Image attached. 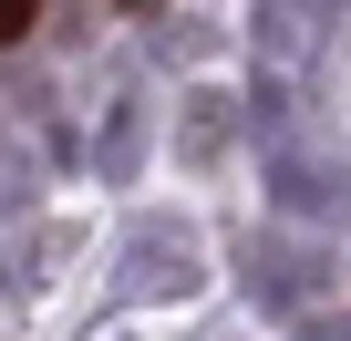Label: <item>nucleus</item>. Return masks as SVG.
I'll use <instances>...</instances> for the list:
<instances>
[{
  "instance_id": "f257e3e1",
  "label": "nucleus",
  "mask_w": 351,
  "mask_h": 341,
  "mask_svg": "<svg viewBox=\"0 0 351 341\" xmlns=\"http://www.w3.org/2000/svg\"><path fill=\"white\" fill-rule=\"evenodd\" d=\"M32 32V0H0V42H21Z\"/></svg>"
}]
</instances>
